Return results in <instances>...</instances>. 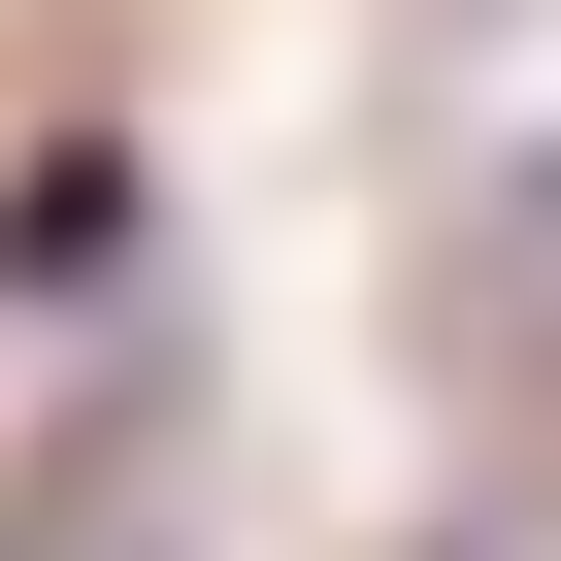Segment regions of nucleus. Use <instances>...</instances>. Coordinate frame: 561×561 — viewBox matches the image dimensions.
Masks as SVG:
<instances>
[{
  "instance_id": "f257e3e1",
  "label": "nucleus",
  "mask_w": 561,
  "mask_h": 561,
  "mask_svg": "<svg viewBox=\"0 0 561 561\" xmlns=\"http://www.w3.org/2000/svg\"><path fill=\"white\" fill-rule=\"evenodd\" d=\"M133 298V133H34V331Z\"/></svg>"
}]
</instances>
